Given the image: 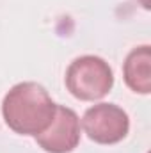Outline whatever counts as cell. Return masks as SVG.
<instances>
[{
    "label": "cell",
    "mask_w": 151,
    "mask_h": 153,
    "mask_svg": "<svg viewBox=\"0 0 151 153\" xmlns=\"http://www.w3.org/2000/svg\"><path fill=\"white\" fill-rule=\"evenodd\" d=\"M57 103L38 82L13 85L2 102L5 125L20 135H38L52 123Z\"/></svg>",
    "instance_id": "obj_1"
},
{
    "label": "cell",
    "mask_w": 151,
    "mask_h": 153,
    "mask_svg": "<svg viewBox=\"0 0 151 153\" xmlns=\"http://www.w3.org/2000/svg\"><path fill=\"white\" fill-rule=\"evenodd\" d=\"M64 82L76 100L96 102L110 93L114 71L105 59L98 55H82L68 66Z\"/></svg>",
    "instance_id": "obj_2"
},
{
    "label": "cell",
    "mask_w": 151,
    "mask_h": 153,
    "mask_svg": "<svg viewBox=\"0 0 151 153\" xmlns=\"http://www.w3.org/2000/svg\"><path fill=\"white\" fill-rule=\"evenodd\" d=\"M80 126L98 144H117L130 132V117L119 105L101 102L84 112Z\"/></svg>",
    "instance_id": "obj_3"
},
{
    "label": "cell",
    "mask_w": 151,
    "mask_h": 153,
    "mask_svg": "<svg viewBox=\"0 0 151 153\" xmlns=\"http://www.w3.org/2000/svg\"><path fill=\"white\" fill-rule=\"evenodd\" d=\"M80 119L73 109L57 105L52 123L36 135V143L46 153H71L80 143Z\"/></svg>",
    "instance_id": "obj_4"
},
{
    "label": "cell",
    "mask_w": 151,
    "mask_h": 153,
    "mask_svg": "<svg viewBox=\"0 0 151 153\" xmlns=\"http://www.w3.org/2000/svg\"><path fill=\"white\" fill-rule=\"evenodd\" d=\"M124 84L139 94L151 93V46H135L124 59L123 64Z\"/></svg>",
    "instance_id": "obj_5"
},
{
    "label": "cell",
    "mask_w": 151,
    "mask_h": 153,
    "mask_svg": "<svg viewBox=\"0 0 151 153\" xmlns=\"http://www.w3.org/2000/svg\"><path fill=\"white\" fill-rule=\"evenodd\" d=\"M137 2H139L144 9H150V7H151V0H137Z\"/></svg>",
    "instance_id": "obj_6"
}]
</instances>
